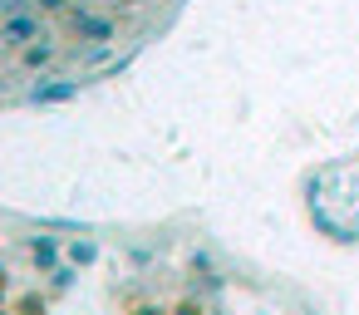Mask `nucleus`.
<instances>
[{
	"label": "nucleus",
	"instance_id": "4468645a",
	"mask_svg": "<svg viewBox=\"0 0 359 315\" xmlns=\"http://www.w3.org/2000/svg\"><path fill=\"white\" fill-rule=\"evenodd\" d=\"M123 6H143V0H123Z\"/></svg>",
	"mask_w": 359,
	"mask_h": 315
},
{
	"label": "nucleus",
	"instance_id": "f8f14e48",
	"mask_svg": "<svg viewBox=\"0 0 359 315\" xmlns=\"http://www.w3.org/2000/svg\"><path fill=\"white\" fill-rule=\"evenodd\" d=\"M40 15H55V11H69V0H35Z\"/></svg>",
	"mask_w": 359,
	"mask_h": 315
},
{
	"label": "nucleus",
	"instance_id": "7ed1b4c3",
	"mask_svg": "<svg viewBox=\"0 0 359 315\" xmlns=\"http://www.w3.org/2000/svg\"><path fill=\"white\" fill-rule=\"evenodd\" d=\"M69 30H74V40H79L84 50L118 40V20H114V15H99V11H89V6H74V11H69Z\"/></svg>",
	"mask_w": 359,
	"mask_h": 315
},
{
	"label": "nucleus",
	"instance_id": "423d86ee",
	"mask_svg": "<svg viewBox=\"0 0 359 315\" xmlns=\"http://www.w3.org/2000/svg\"><path fill=\"white\" fill-rule=\"evenodd\" d=\"M65 261L79 266V271H89V266L99 261V241H94V236H74V241L65 246Z\"/></svg>",
	"mask_w": 359,
	"mask_h": 315
},
{
	"label": "nucleus",
	"instance_id": "20e7f679",
	"mask_svg": "<svg viewBox=\"0 0 359 315\" xmlns=\"http://www.w3.org/2000/svg\"><path fill=\"white\" fill-rule=\"evenodd\" d=\"M25 256H30V266H35L40 276H50V271L65 266V246H60L55 236H30V241H25Z\"/></svg>",
	"mask_w": 359,
	"mask_h": 315
},
{
	"label": "nucleus",
	"instance_id": "9b49d317",
	"mask_svg": "<svg viewBox=\"0 0 359 315\" xmlns=\"http://www.w3.org/2000/svg\"><path fill=\"white\" fill-rule=\"evenodd\" d=\"M20 315H45V300H40V295H30V300H20Z\"/></svg>",
	"mask_w": 359,
	"mask_h": 315
},
{
	"label": "nucleus",
	"instance_id": "0eeeda50",
	"mask_svg": "<svg viewBox=\"0 0 359 315\" xmlns=\"http://www.w3.org/2000/svg\"><path fill=\"white\" fill-rule=\"evenodd\" d=\"M74 55H79V50H74ZM79 60H84L89 69H99V74H104V69L114 65V45H94V50H84Z\"/></svg>",
	"mask_w": 359,
	"mask_h": 315
},
{
	"label": "nucleus",
	"instance_id": "9d476101",
	"mask_svg": "<svg viewBox=\"0 0 359 315\" xmlns=\"http://www.w3.org/2000/svg\"><path fill=\"white\" fill-rule=\"evenodd\" d=\"M172 315H207V305L197 300V295H187V300H177V310Z\"/></svg>",
	"mask_w": 359,
	"mask_h": 315
},
{
	"label": "nucleus",
	"instance_id": "f257e3e1",
	"mask_svg": "<svg viewBox=\"0 0 359 315\" xmlns=\"http://www.w3.org/2000/svg\"><path fill=\"white\" fill-rule=\"evenodd\" d=\"M94 79H65V74H40V84L20 99V104H30V109H60V104H74L84 89H89Z\"/></svg>",
	"mask_w": 359,
	"mask_h": 315
},
{
	"label": "nucleus",
	"instance_id": "f03ea898",
	"mask_svg": "<svg viewBox=\"0 0 359 315\" xmlns=\"http://www.w3.org/2000/svg\"><path fill=\"white\" fill-rule=\"evenodd\" d=\"M40 40H50V20H45L40 11H30V15H11V20H0V50H11V55H20V50L40 45Z\"/></svg>",
	"mask_w": 359,
	"mask_h": 315
},
{
	"label": "nucleus",
	"instance_id": "ddd939ff",
	"mask_svg": "<svg viewBox=\"0 0 359 315\" xmlns=\"http://www.w3.org/2000/svg\"><path fill=\"white\" fill-rule=\"evenodd\" d=\"M133 315H168V310H163V305H138Z\"/></svg>",
	"mask_w": 359,
	"mask_h": 315
},
{
	"label": "nucleus",
	"instance_id": "39448f33",
	"mask_svg": "<svg viewBox=\"0 0 359 315\" xmlns=\"http://www.w3.org/2000/svg\"><path fill=\"white\" fill-rule=\"evenodd\" d=\"M15 65H20L25 74H50V69L60 65V50H55V40H40V45L20 50V55H15Z\"/></svg>",
	"mask_w": 359,
	"mask_h": 315
},
{
	"label": "nucleus",
	"instance_id": "1a4fd4ad",
	"mask_svg": "<svg viewBox=\"0 0 359 315\" xmlns=\"http://www.w3.org/2000/svg\"><path fill=\"white\" fill-rule=\"evenodd\" d=\"M30 11H40L35 0H0V20H11V15H30Z\"/></svg>",
	"mask_w": 359,
	"mask_h": 315
},
{
	"label": "nucleus",
	"instance_id": "6e6552de",
	"mask_svg": "<svg viewBox=\"0 0 359 315\" xmlns=\"http://www.w3.org/2000/svg\"><path fill=\"white\" fill-rule=\"evenodd\" d=\"M74 281H79V266H69V261H65L60 271H50V295H65Z\"/></svg>",
	"mask_w": 359,
	"mask_h": 315
}]
</instances>
